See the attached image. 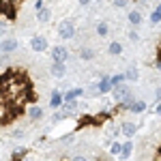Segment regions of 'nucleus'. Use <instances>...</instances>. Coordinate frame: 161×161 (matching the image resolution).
<instances>
[{
	"mask_svg": "<svg viewBox=\"0 0 161 161\" xmlns=\"http://www.w3.org/2000/svg\"><path fill=\"white\" fill-rule=\"evenodd\" d=\"M118 131H120L127 140H131V137L137 133V125L131 123V120H123V123H120V127H118Z\"/></svg>",
	"mask_w": 161,
	"mask_h": 161,
	"instance_id": "obj_7",
	"label": "nucleus"
},
{
	"mask_svg": "<svg viewBox=\"0 0 161 161\" xmlns=\"http://www.w3.org/2000/svg\"><path fill=\"white\" fill-rule=\"evenodd\" d=\"M50 56H52V62H69V47L67 45H52V52H50Z\"/></svg>",
	"mask_w": 161,
	"mask_h": 161,
	"instance_id": "obj_2",
	"label": "nucleus"
},
{
	"mask_svg": "<svg viewBox=\"0 0 161 161\" xmlns=\"http://www.w3.org/2000/svg\"><path fill=\"white\" fill-rule=\"evenodd\" d=\"M120 146H123V144H120L118 140H116V142H112V146H110V155L118 157V155H120Z\"/></svg>",
	"mask_w": 161,
	"mask_h": 161,
	"instance_id": "obj_23",
	"label": "nucleus"
},
{
	"mask_svg": "<svg viewBox=\"0 0 161 161\" xmlns=\"http://www.w3.org/2000/svg\"><path fill=\"white\" fill-rule=\"evenodd\" d=\"M125 77H127V82H137L140 80V69L136 64H129V69L125 71Z\"/></svg>",
	"mask_w": 161,
	"mask_h": 161,
	"instance_id": "obj_16",
	"label": "nucleus"
},
{
	"mask_svg": "<svg viewBox=\"0 0 161 161\" xmlns=\"http://www.w3.org/2000/svg\"><path fill=\"white\" fill-rule=\"evenodd\" d=\"M131 92H133V90H131V86H129L127 82H123V84H118V86L112 88V97H114L116 103H118V101H123V99H127Z\"/></svg>",
	"mask_w": 161,
	"mask_h": 161,
	"instance_id": "obj_3",
	"label": "nucleus"
},
{
	"mask_svg": "<svg viewBox=\"0 0 161 161\" xmlns=\"http://www.w3.org/2000/svg\"><path fill=\"white\" fill-rule=\"evenodd\" d=\"M19 47V43H17V39L13 37H7V39H0V54H13V52Z\"/></svg>",
	"mask_w": 161,
	"mask_h": 161,
	"instance_id": "obj_5",
	"label": "nucleus"
},
{
	"mask_svg": "<svg viewBox=\"0 0 161 161\" xmlns=\"http://www.w3.org/2000/svg\"><path fill=\"white\" fill-rule=\"evenodd\" d=\"M35 17H37L39 24H50V22H52V9L43 4V7L35 9Z\"/></svg>",
	"mask_w": 161,
	"mask_h": 161,
	"instance_id": "obj_6",
	"label": "nucleus"
},
{
	"mask_svg": "<svg viewBox=\"0 0 161 161\" xmlns=\"http://www.w3.org/2000/svg\"><path fill=\"white\" fill-rule=\"evenodd\" d=\"M108 54H110V56H120V54H123L120 41H112L110 45H108Z\"/></svg>",
	"mask_w": 161,
	"mask_h": 161,
	"instance_id": "obj_18",
	"label": "nucleus"
},
{
	"mask_svg": "<svg viewBox=\"0 0 161 161\" xmlns=\"http://www.w3.org/2000/svg\"><path fill=\"white\" fill-rule=\"evenodd\" d=\"M129 2H131V0H112V4H114L116 9H125V7H129Z\"/></svg>",
	"mask_w": 161,
	"mask_h": 161,
	"instance_id": "obj_24",
	"label": "nucleus"
},
{
	"mask_svg": "<svg viewBox=\"0 0 161 161\" xmlns=\"http://www.w3.org/2000/svg\"><path fill=\"white\" fill-rule=\"evenodd\" d=\"M77 2H80V7H88V4H90L92 0H77Z\"/></svg>",
	"mask_w": 161,
	"mask_h": 161,
	"instance_id": "obj_27",
	"label": "nucleus"
},
{
	"mask_svg": "<svg viewBox=\"0 0 161 161\" xmlns=\"http://www.w3.org/2000/svg\"><path fill=\"white\" fill-rule=\"evenodd\" d=\"M155 114H157V116H161V103H157V105H155Z\"/></svg>",
	"mask_w": 161,
	"mask_h": 161,
	"instance_id": "obj_29",
	"label": "nucleus"
},
{
	"mask_svg": "<svg viewBox=\"0 0 161 161\" xmlns=\"http://www.w3.org/2000/svg\"><path fill=\"white\" fill-rule=\"evenodd\" d=\"M97 35L105 39L110 35V24H108V22H99V24H97Z\"/></svg>",
	"mask_w": 161,
	"mask_h": 161,
	"instance_id": "obj_19",
	"label": "nucleus"
},
{
	"mask_svg": "<svg viewBox=\"0 0 161 161\" xmlns=\"http://www.w3.org/2000/svg\"><path fill=\"white\" fill-rule=\"evenodd\" d=\"M155 67H157V69L161 71V58H157V62H155Z\"/></svg>",
	"mask_w": 161,
	"mask_h": 161,
	"instance_id": "obj_31",
	"label": "nucleus"
},
{
	"mask_svg": "<svg viewBox=\"0 0 161 161\" xmlns=\"http://www.w3.org/2000/svg\"><path fill=\"white\" fill-rule=\"evenodd\" d=\"M150 24H153V26H155V24H161V2H159V7L150 13Z\"/></svg>",
	"mask_w": 161,
	"mask_h": 161,
	"instance_id": "obj_21",
	"label": "nucleus"
},
{
	"mask_svg": "<svg viewBox=\"0 0 161 161\" xmlns=\"http://www.w3.org/2000/svg\"><path fill=\"white\" fill-rule=\"evenodd\" d=\"M47 47H50V41H47V37H43V35H35V37L30 39V50L32 52H47Z\"/></svg>",
	"mask_w": 161,
	"mask_h": 161,
	"instance_id": "obj_4",
	"label": "nucleus"
},
{
	"mask_svg": "<svg viewBox=\"0 0 161 161\" xmlns=\"http://www.w3.org/2000/svg\"><path fill=\"white\" fill-rule=\"evenodd\" d=\"M97 88H99V95H108V92H112V80H110V75L99 77V80H97Z\"/></svg>",
	"mask_w": 161,
	"mask_h": 161,
	"instance_id": "obj_10",
	"label": "nucleus"
},
{
	"mask_svg": "<svg viewBox=\"0 0 161 161\" xmlns=\"http://www.w3.org/2000/svg\"><path fill=\"white\" fill-rule=\"evenodd\" d=\"M80 58L84 62H90L97 58V52H95V47H90V45H84L82 50H80Z\"/></svg>",
	"mask_w": 161,
	"mask_h": 161,
	"instance_id": "obj_15",
	"label": "nucleus"
},
{
	"mask_svg": "<svg viewBox=\"0 0 161 161\" xmlns=\"http://www.w3.org/2000/svg\"><path fill=\"white\" fill-rule=\"evenodd\" d=\"M84 92H86L88 97H101V95H99V88H97V82H90V84L84 88Z\"/></svg>",
	"mask_w": 161,
	"mask_h": 161,
	"instance_id": "obj_20",
	"label": "nucleus"
},
{
	"mask_svg": "<svg viewBox=\"0 0 161 161\" xmlns=\"http://www.w3.org/2000/svg\"><path fill=\"white\" fill-rule=\"evenodd\" d=\"M24 136V131H22V129H17V131H13V137H22Z\"/></svg>",
	"mask_w": 161,
	"mask_h": 161,
	"instance_id": "obj_28",
	"label": "nucleus"
},
{
	"mask_svg": "<svg viewBox=\"0 0 161 161\" xmlns=\"http://www.w3.org/2000/svg\"><path fill=\"white\" fill-rule=\"evenodd\" d=\"M26 112H28V118H30L32 123H39V120H43V116H45L43 108H41V105H37V103H30Z\"/></svg>",
	"mask_w": 161,
	"mask_h": 161,
	"instance_id": "obj_8",
	"label": "nucleus"
},
{
	"mask_svg": "<svg viewBox=\"0 0 161 161\" xmlns=\"http://www.w3.org/2000/svg\"><path fill=\"white\" fill-rule=\"evenodd\" d=\"M75 35H77V26L73 19H62L58 24V37L62 41H71V39H75Z\"/></svg>",
	"mask_w": 161,
	"mask_h": 161,
	"instance_id": "obj_1",
	"label": "nucleus"
},
{
	"mask_svg": "<svg viewBox=\"0 0 161 161\" xmlns=\"http://www.w3.org/2000/svg\"><path fill=\"white\" fill-rule=\"evenodd\" d=\"M71 161H90V159H86V157H73Z\"/></svg>",
	"mask_w": 161,
	"mask_h": 161,
	"instance_id": "obj_30",
	"label": "nucleus"
},
{
	"mask_svg": "<svg viewBox=\"0 0 161 161\" xmlns=\"http://www.w3.org/2000/svg\"><path fill=\"white\" fill-rule=\"evenodd\" d=\"M62 103H64V101H62V92L58 90V88H54L52 95H50V108L52 110H60Z\"/></svg>",
	"mask_w": 161,
	"mask_h": 161,
	"instance_id": "obj_11",
	"label": "nucleus"
},
{
	"mask_svg": "<svg viewBox=\"0 0 161 161\" xmlns=\"http://www.w3.org/2000/svg\"><path fill=\"white\" fill-rule=\"evenodd\" d=\"M142 19H144V13L140 11V7H137V9H131V11H129V24L133 26V28H137V26L142 24Z\"/></svg>",
	"mask_w": 161,
	"mask_h": 161,
	"instance_id": "obj_13",
	"label": "nucleus"
},
{
	"mask_svg": "<svg viewBox=\"0 0 161 161\" xmlns=\"http://www.w3.org/2000/svg\"><path fill=\"white\" fill-rule=\"evenodd\" d=\"M50 75L56 77V80L64 77V75H67V62H52L50 64Z\"/></svg>",
	"mask_w": 161,
	"mask_h": 161,
	"instance_id": "obj_9",
	"label": "nucleus"
},
{
	"mask_svg": "<svg viewBox=\"0 0 161 161\" xmlns=\"http://www.w3.org/2000/svg\"><path fill=\"white\" fill-rule=\"evenodd\" d=\"M129 39H131V43H137V41H140V35H137L136 30H131V32H129Z\"/></svg>",
	"mask_w": 161,
	"mask_h": 161,
	"instance_id": "obj_25",
	"label": "nucleus"
},
{
	"mask_svg": "<svg viewBox=\"0 0 161 161\" xmlns=\"http://www.w3.org/2000/svg\"><path fill=\"white\" fill-rule=\"evenodd\" d=\"M155 103H161V86L155 90Z\"/></svg>",
	"mask_w": 161,
	"mask_h": 161,
	"instance_id": "obj_26",
	"label": "nucleus"
},
{
	"mask_svg": "<svg viewBox=\"0 0 161 161\" xmlns=\"http://www.w3.org/2000/svg\"><path fill=\"white\" fill-rule=\"evenodd\" d=\"M131 155H133V142H131V140H127V142H123V146H120V155H118V159L127 161Z\"/></svg>",
	"mask_w": 161,
	"mask_h": 161,
	"instance_id": "obj_12",
	"label": "nucleus"
},
{
	"mask_svg": "<svg viewBox=\"0 0 161 161\" xmlns=\"http://www.w3.org/2000/svg\"><path fill=\"white\" fill-rule=\"evenodd\" d=\"M84 95V88H71V90H64L62 92V101H77V97H82Z\"/></svg>",
	"mask_w": 161,
	"mask_h": 161,
	"instance_id": "obj_14",
	"label": "nucleus"
},
{
	"mask_svg": "<svg viewBox=\"0 0 161 161\" xmlns=\"http://www.w3.org/2000/svg\"><path fill=\"white\" fill-rule=\"evenodd\" d=\"M9 2H15V0H9Z\"/></svg>",
	"mask_w": 161,
	"mask_h": 161,
	"instance_id": "obj_32",
	"label": "nucleus"
},
{
	"mask_svg": "<svg viewBox=\"0 0 161 161\" xmlns=\"http://www.w3.org/2000/svg\"><path fill=\"white\" fill-rule=\"evenodd\" d=\"M129 112H131V114H142V112H146V101L136 99V101H133V105L129 108Z\"/></svg>",
	"mask_w": 161,
	"mask_h": 161,
	"instance_id": "obj_17",
	"label": "nucleus"
},
{
	"mask_svg": "<svg viewBox=\"0 0 161 161\" xmlns=\"http://www.w3.org/2000/svg\"><path fill=\"white\" fill-rule=\"evenodd\" d=\"M112 80V88L118 86V84H123V82H127V77H125V73H116V75H110Z\"/></svg>",
	"mask_w": 161,
	"mask_h": 161,
	"instance_id": "obj_22",
	"label": "nucleus"
}]
</instances>
